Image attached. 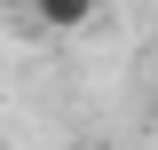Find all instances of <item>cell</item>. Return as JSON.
Listing matches in <instances>:
<instances>
[{"label": "cell", "mask_w": 158, "mask_h": 150, "mask_svg": "<svg viewBox=\"0 0 158 150\" xmlns=\"http://www.w3.org/2000/svg\"><path fill=\"white\" fill-rule=\"evenodd\" d=\"M24 16L40 32H79V24L95 16V0H24Z\"/></svg>", "instance_id": "6da1fadb"}, {"label": "cell", "mask_w": 158, "mask_h": 150, "mask_svg": "<svg viewBox=\"0 0 158 150\" xmlns=\"http://www.w3.org/2000/svg\"><path fill=\"white\" fill-rule=\"evenodd\" d=\"M0 8H16V16H24V0H0Z\"/></svg>", "instance_id": "7a4b0ae2"}, {"label": "cell", "mask_w": 158, "mask_h": 150, "mask_svg": "<svg viewBox=\"0 0 158 150\" xmlns=\"http://www.w3.org/2000/svg\"><path fill=\"white\" fill-rule=\"evenodd\" d=\"M150 87H158V63H150Z\"/></svg>", "instance_id": "3957f363"}]
</instances>
